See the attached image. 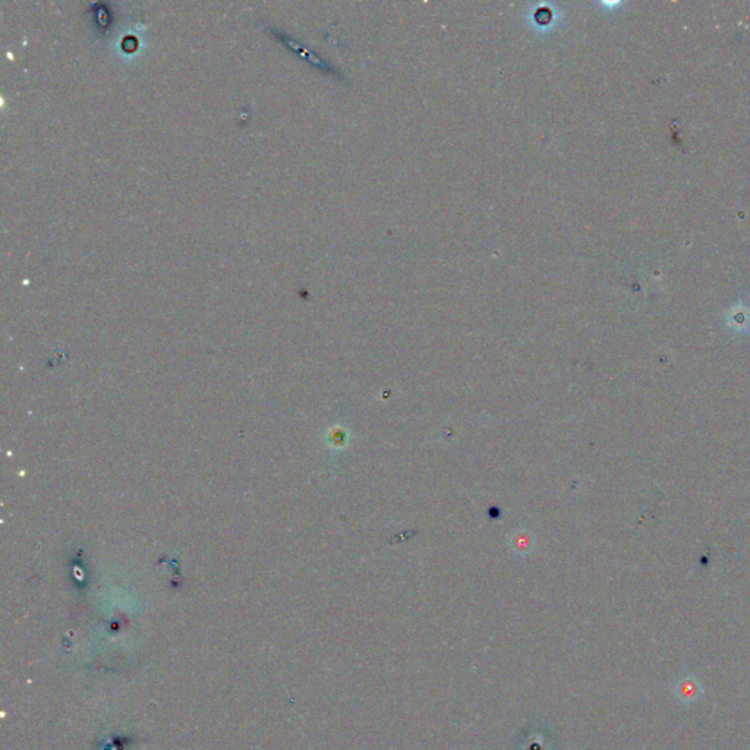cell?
<instances>
[{"instance_id": "6da1fadb", "label": "cell", "mask_w": 750, "mask_h": 750, "mask_svg": "<svg viewBox=\"0 0 750 750\" xmlns=\"http://www.w3.org/2000/svg\"><path fill=\"white\" fill-rule=\"evenodd\" d=\"M698 693H699V689H698V685H696V683H694V681L686 680V681H683V683H681V686H680V696H681V699H685V701H690V699H692V701H693L694 696H696Z\"/></svg>"}, {"instance_id": "7a4b0ae2", "label": "cell", "mask_w": 750, "mask_h": 750, "mask_svg": "<svg viewBox=\"0 0 750 750\" xmlns=\"http://www.w3.org/2000/svg\"><path fill=\"white\" fill-rule=\"evenodd\" d=\"M730 324L736 328V330H745L747 326H749V315L746 312H740L737 314L734 312L731 317H730Z\"/></svg>"}]
</instances>
